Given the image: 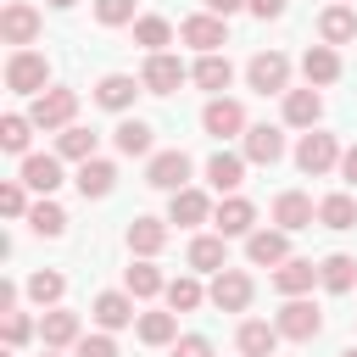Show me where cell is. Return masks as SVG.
Instances as JSON below:
<instances>
[{
    "instance_id": "obj_52",
    "label": "cell",
    "mask_w": 357,
    "mask_h": 357,
    "mask_svg": "<svg viewBox=\"0 0 357 357\" xmlns=\"http://www.w3.org/2000/svg\"><path fill=\"white\" fill-rule=\"evenodd\" d=\"M340 357H357V346H346V351H340Z\"/></svg>"
},
{
    "instance_id": "obj_36",
    "label": "cell",
    "mask_w": 357,
    "mask_h": 357,
    "mask_svg": "<svg viewBox=\"0 0 357 357\" xmlns=\"http://www.w3.org/2000/svg\"><path fill=\"white\" fill-rule=\"evenodd\" d=\"M28 229H33V234H45V240H56V234H67V212H61L50 195H39V201L28 206Z\"/></svg>"
},
{
    "instance_id": "obj_43",
    "label": "cell",
    "mask_w": 357,
    "mask_h": 357,
    "mask_svg": "<svg viewBox=\"0 0 357 357\" xmlns=\"http://www.w3.org/2000/svg\"><path fill=\"white\" fill-rule=\"evenodd\" d=\"M95 22H100V28H123V22H134V0H95Z\"/></svg>"
},
{
    "instance_id": "obj_25",
    "label": "cell",
    "mask_w": 357,
    "mask_h": 357,
    "mask_svg": "<svg viewBox=\"0 0 357 357\" xmlns=\"http://www.w3.org/2000/svg\"><path fill=\"white\" fill-rule=\"evenodd\" d=\"M78 195L84 201H100V195H112V184H117V167L106 162V156H89V162H78Z\"/></svg>"
},
{
    "instance_id": "obj_10",
    "label": "cell",
    "mask_w": 357,
    "mask_h": 357,
    "mask_svg": "<svg viewBox=\"0 0 357 357\" xmlns=\"http://www.w3.org/2000/svg\"><path fill=\"white\" fill-rule=\"evenodd\" d=\"M0 39H6L11 50L33 45V39H39V11H33L28 0H6V11H0Z\"/></svg>"
},
{
    "instance_id": "obj_2",
    "label": "cell",
    "mask_w": 357,
    "mask_h": 357,
    "mask_svg": "<svg viewBox=\"0 0 357 357\" xmlns=\"http://www.w3.org/2000/svg\"><path fill=\"white\" fill-rule=\"evenodd\" d=\"M296 167H301L307 178L335 173V167H340V139H335V134H324V128H307V134H301V145H296Z\"/></svg>"
},
{
    "instance_id": "obj_18",
    "label": "cell",
    "mask_w": 357,
    "mask_h": 357,
    "mask_svg": "<svg viewBox=\"0 0 357 357\" xmlns=\"http://www.w3.org/2000/svg\"><path fill=\"white\" fill-rule=\"evenodd\" d=\"M301 78H307L312 89L335 84V78H340V50H335V45H324V39H318V45H307V50H301Z\"/></svg>"
},
{
    "instance_id": "obj_46",
    "label": "cell",
    "mask_w": 357,
    "mask_h": 357,
    "mask_svg": "<svg viewBox=\"0 0 357 357\" xmlns=\"http://www.w3.org/2000/svg\"><path fill=\"white\" fill-rule=\"evenodd\" d=\"M173 357H212V340L206 335H178L173 340Z\"/></svg>"
},
{
    "instance_id": "obj_41",
    "label": "cell",
    "mask_w": 357,
    "mask_h": 357,
    "mask_svg": "<svg viewBox=\"0 0 357 357\" xmlns=\"http://www.w3.org/2000/svg\"><path fill=\"white\" fill-rule=\"evenodd\" d=\"M28 134H33V117H22V112H6L0 117V145L11 156H28Z\"/></svg>"
},
{
    "instance_id": "obj_35",
    "label": "cell",
    "mask_w": 357,
    "mask_h": 357,
    "mask_svg": "<svg viewBox=\"0 0 357 357\" xmlns=\"http://www.w3.org/2000/svg\"><path fill=\"white\" fill-rule=\"evenodd\" d=\"M318 223H324V229H357V201H351L346 190L324 195V201H318Z\"/></svg>"
},
{
    "instance_id": "obj_40",
    "label": "cell",
    "mask_w": 357,
    "mask_h": 357,
    "mask_svg": "<svg viewBox=\"0 0 357 357\" xmlns=\"http://www.w3.org/2000/svg\"><path fill=\"white\" fill-rule=\"evenodd\" d=\"M56 156H61V162H89V156H95V134L78 128V123H67L61 139H56Z\"/></svg>"
},
{
    "instance_id": "obj_31",
    "label": "cell",
    "mask_w": 357,
    "mask_h": 357,
    "mask_svg": "<svg viewBox=\"0 0 357 357\" xmlns=\"http://www.w3.org/2000/svg\"><path fill=\"white\" fill-rule=\"evenodd\" d=\"M33 195H50L61 184V156H22V173H17Z\"/></svg>"
},
{
    "instance_id": "obj_39",
    "label": "cell",
    "mask_w": 357,
    "mask_h": 357,
    "mask_svg": "<svg viewBox=\"0 0 357 357\" xmlns=\"http://www.w3.org/2000/svg\"><path fill=\"white\" fill-rule=\"evenodd\" d=\"M134 45H145V56L151 50H167L173 45V22L167 17H134Z\"/></svg>"
},
{
    "instance_id": "obj_9",
    "label": "cell",
    "mask_w": 357,
    "mask_h": 357,
    "mask_svg": "<svg viewBox=\"0 0 357 357\" xmlns=\"http://www.w3.org/2000/svg\"><path fill=\"white\" fill-rule=\"evenodd\" d=\"M201 128H206L212 139H234V134H245L251 123H245V106H240V100L212 95V100H206V112H201Z\"/></svg>"
},
{
    "instance_id": "obj_6",
    "label": "cell",
    "mask_w": 357,
    "mask_h": 357,
    "mask_svg": "<svg viewBox=\"0 0 357 357\" xmlns=\"http://www.w3.org/2000/svg\"><path fill=\"white\" fill-rule=\"evenodd\" d=\"M273 324H279V335H284V340H301V346H307V340H318L324 312H318L307 296H284V307H279V318H273Z\"/></svg>"
},
{
    "instance_id": "obj_29",
    "label": "cell",
    "mask_w": 357,
    "mask_h": 357,
    "mask_svg": "<svg viewBox=\"0 0 357 357\" xmlns=\"http://www.w3.org/2000/svg\"><path fill=\"white\" fill-rule=\"evenodd\" d=\"M318 284H324L329 296H346V290H357V257H346V251L324 257V262H318Z\"/></svg>"
},
{
    "instance_id": "obj_30",
    "label": "cell",
    "mask_w": 357,
    "mask_h": 357,
    "mask_svg": "<svg viewBox=\"0 0 357 357\" xmlns=\"http://www.w3.org/2000/svg\"><path fill=\"white\" fill-rule=\"evenodd\" d=\"M112 139H117V151H123V156H151V145H156V128H151L145 117H123V123L112 128Z\"/></svg>"
},
{
    "instance_id": "obj_16",
    "label": "cell",
    "mask_w": 357,
    "mask_h": 357,
    "mask_svg": "<svg viewBox=\"0 0 357 357\" xmlns=\"http://www.w3.org/2000/svg\"><path fill=\"white\" fill-rule=\"evenodd\" d=\"M245 257H251V268H279L290 257V234L284 229H251L245 234Z\"/></svg>"
},
{
    "instance_id": "obj_19",
    "label": "cell",
    "mask_w": 357,
    "mask_h": 357,
    "mask_svg": "<svg viewBox=\"0 0 357 357\" xmlns=\"http://www.w3.org/2000/svg\"><path fill=\"white\" fill-rule=\"evenodd\" d=\"M212 223H218V234H229V240H234V234H251V229H257V206H251L245 195H223L218 212H212Z\"/></svg>"
},
{
    "instance_id": "obj_45",
    "label": "cell",
    "mask_w": 357,
    "mask_h": 357,
    "mask_svg": "<svg viewBox=\"0 0 357 357\" xmlns=\"http://www.w3.org/2000/svg\"><path fill=\"white\" fill-rule=\"evenodd\" d=\"M0 335H6V346H28V335H33V324H28V312H6V324H0Z\"/></svg>"
},
{
    "instance_id": "obj_26",
    "label": "cell",
    "mask_w": 357,
    "mask_h": 357,
    "mask_svg": "<svg viewBox=\"0 0 357 357\" xmlns=\"http://www.w3.org/2000/svg\"><path fill=\"white\" fill-rule=\"evenodd\" d=\"M223 240H229V234H195L190 251H184L190 268H195V273H223V268H229V245H223Z\"/></svg>"
},
{
    "instance_id": "obj_47",
    "label": "cell",
    "mask_w": 357,
    "mask_h": 357,
    "mask_svg": "<svg viewBox=\"0 0 357 357\" xmlns=\"http://www.w3.org/2000/svg\"><path fill=\"white\" fill-rule=\"evenodd\" d=\"M284 6H290V0H245V11H251V17H262V22L284 17Z\"/></svg>"
},
{
    "instance_id": "obj_28",
    "label": "cell",
    "mask_w": 357,
    "mask_h": 357,
    "mask_svg": "<svg viewBox=\"0 0 357 357\" xmlns=\"http://www.w3.org/2000/svg\"><path fill=\"white\" fill-rule=\"evenodd\" d=\"M139 89H145V84H139V78H128V73H106V78H100V84H95V100H100V106H106V112H128V106H134V95H139Z\"/></svg>"
},
{
    "instance_id": "obj_15",
    "label": "cell",
    "mask_w": 357,
    "mask_h": 357,
    "mask_svg": "<svg viewBox=\"0 0 357 357\" xmlns=\"http://www.w3.org/2000/svg\"><path fill=\"white\" fill-rule=\"evenodd\" d=\"M212 201H206V190H173V201H167V223H178V229H195V223H212Z\"/></svg>"
},
{
    "instance_id": "obj_1",
    "label": "cell",
    "mask_w": 357,
    "mask_h": 357,
    "mask_svg": "<svg viewBox=\"0 0 357 357\" xmlns=\"http://www.w3.org/2000/svg\"><path fill=\"white\" fill-rule=\"evenodd\" d=\"M6 89L11 95H45L50 89V61H45V50H11L6 56Z\"/></svg>"
},
{
    "instance_id": "obj_34",
    "label": "cell",
    "mask_w": 357,
    "mask_h": 357,
    "mask_svg": "<svg viewBox=\"0 0 357 357\" xmlns=\"http://www.w3.org/2000/svg\"><path fill=\"white\" fill-rule=\"evenodd\" d=\"M134 329H139L145 346H173V340H178V312H173V307H167V312H139Z\"/></svg>"
},
{
    "instance_id": "obj_21",
    "label": "cell",
    "mask_w": 357,
    "mask_h": 357,
    "mask_svg": "<svg viewBox=\"0 0 357 357\" xmlns=\"http://www.w3.org/2000/svg\"><path fill=\"white\" fill-rule=\"evenodd\" d=\"M89 312H95L100 329H128V324H134V296H128V290H100V296L89 301Z\"/></svg>"
},
{
    "instance_id": "obj_27",
    "label": "cell",
    "mask_w": 357,
    "mask_h": 357,
    "mask_svg": "<svg viewBox=\"0 0 357 357\" xmlns=\"http://www.w3.org/2000/svg\"><path fill=\"white\" fill-rule=\"evenodd\" d=\"M190 78H195L206 95H223V89L234 84V61H229V56H218V50H206V56L190 67Z\"/></svg>"
},
{
    "instance_id": "obj_12",
    "label": "cell",
    "mask_w": 357,
    "mask_h": 357,
    "mask_svg": "<svg viewBox=\"0 0 357 357\" xmlns=\"http://www.w3.org/2000/svg\"><path fill=\"white\" fill-rule=\"evenodd\" d=\"M273 223H279L284 234H301V229H312V223H318V206H312V195H301V190H284V195H273Z\"/></svg>"
},
{
    "instance_id": "obj_49",
    "label": "cell",
    "mask_w": 357,
    "mask_h": 357,
    "mask_svg": "<svg viewBox=\"0 0 357 357\" xmlns=\"http://www.w3.org/2000/svg\"><path fill=\"white\" fill-rule=\"evenodd\" d=\"M17 296H22V290L6 279V284H0V312H17Z\"/></svg>"
},
{
    "instance_id": "obj_38",
    "label": "cell",
    "mask_w": 357,
    "mask_h": 357,
    "mask_svg": "<svg viewBox=\"0 0 357 357\" xmlns=\"http://www.w3.org/2000/svg\"><path fill=\"white\" fill-rule=\"evenodd\" d=\"M162 296H167V307H173V312H195V307L206 301V290H201V279H195V273L167 279V290H162Z\"/></svg>"
},
{
    "instance_id": "obj_17",
    "label": "cell",
    "mask_w": 357,
    "mask_h": 357,
    "mask_svg": "<svg viewBox=\"0 0 357 357\" xmlns=\"http://www.w3.org/2000/svg\"><path fill=\"white\" fill-rule=\"evenodd\" d=\"M39 340H45L50 351H61V346H78V340H84V324H78V312H67V307H45V318H39Z\"/></svg>"
},
{
    "instance_id": "obj_3",
    "label": "cell",
    "mask_w": 357,
    "mask_h": 357,
    "mask_svg": "<svg viewBox=\"0 0 357 357\" xmlns=\"http://www.w3.org/2000/svg\"><path fill=\"white\" fill-rule=\"evenodd\" d=\"M245 84H251L257 95H284V89H290V56H284V50H257V56L245 61Z\"/></svg>"
},
{
    "instance_id": "obj_4",
    "label": "cell",
    "mask_w": 357,
    "mask_h": 357,
    "mask_svg": "<svg viewBox=\"0 0 357 357\" xmlns=\"http://www.w3.org/2000/svg\"><path fill=\"white\" fill-rule=\"evenodd\" d=\"M28 117H33V128H67L73 117H78V89H61V84H50L45 95H33V106H28Z\"/></svg>"
},
{
    "instance_id": "obj_44",
    "label": "cell",
    "mask_w": 357,
    "mask_h": 357,
    "mask_svg": "<svg viewBox=\"0 0 357 357\" xmlns=\"http://www.w3.org/2000/svg\"><path fill=\"white\" fill-rule=\"evenodd\" d=\"M73 357H117V340H112V329H100V335H84V340L73 346Z\"/></svg>"
},
{
    "instance_id": "obj_48",
    "label": "cell",
    "mask_w": 357,
    "mask_h": 357,
    "mask_svg": "<svg viewBox=\"0 0 357 357\" xmlns=\"http://www.w3.org/2000/svg\"><path fill=\"white\" fill-rule=\"evenodd\" d=\"M340 178H346V184H357V145H346V151H340Z\"/></svg>"
},
{
    "instance_id": "obj_51",
    "label": "cell",
    "mask_w": 357,
    "mask_h": 357,
    "mask_svg": "<svg viewBox=\"0 0 357 357\" xmlns=\"http://www.w3.org/2000/svg\"><path fill=\"white\" fill-rule=\"evenodd\" d=\"M45 6H56V11H67V6H78V0H45Z\"/></svg>"
},
{
    "instance_id": "obj_37",
    "label": "cell",
    "mask_w": 357,
    "mask_h": 357,
    "mask_svg": "<svg viewBox=\"0 0 357 357\" xmlns=\"http://www.w3.org/2000/svg\"><path fill=\"white\" fill-rule=\"evenodd\" d=\"M28 301H39V307H61V296H67V279L56 273V268H39V273H28Z\"/></svg>"
},
{
    "instance_id": "obj_14",
    "label": "cell",
    "mask_w": 357,
    "mask_h": 357,
    "mask_svg": "<svg viewBox=\"0 0 357 357\" xmlns=\"http://www.w3.org/2000/svg\"><path fill=\"white\" fill-rule=\"evenodd\" d=\"M206 184L218 195H234L245 184V151H212L206 156Z\"/></svg>"
},
{
    "instance_id": "obj_20",
    "label": "cell",
    "mask_w": 357,
    "mask_h": 357,
    "mask_svg": "<svg viewBox=\"0 0 357 357\" xmlns=\"http://www.w3.org/2000/svg\"><path fill=\"white\" fill-rule=\"evenodd\" d=\"M312 284H318V262H307V257H284L273 268V290L279 296H307Z\"/></svg>"
},
{
    "instance_id": "obj_11",
    "label": "cell",
    "mask_w": 357,
    "mask_h": 357,
    "mask_svg": "<svg viewBox=\"0 0 357 357\" xmlns=\"http://www.w3.org/2000/svg\"><path fill=\"white\" fill-rule=\"evenodd\" d=\"M145 184H151V190H167V195L184 190V184H190V156H184V151H156V156L145 162Z\"/></svg>"
},
{
    "instance_id": "obj_23",
    "label": "cell",
    "mask_w": 357,
    "mask_h": 357,
    "mask_svg": "<svg viewBox=\"0 0 357 357\" xmlns=\"http://www.w3.org/2000/svg\"><path fill=\"white\" fill-rule=\"evenodd\" d=\"M318 39H324V45H346V39H357V11H351L346 0L324 6V11H318Z\"/></svg>"
},
{
    "instance_id": "obj_54",
    "label": "cell",
    "mask_w": 357,
    "mask_h": 357,
    "mask_svg": "<svg viewBox=\"0 0 357 357\" xmlns=\"http://www.w3.org/2000/svg\"><path fill=\"white\" fill-rule=\"evenodd\" d=\"M45 357H56V351H50V346H45Z\"/></svg>"
},
{
    "instance_id": "obj_42",
    "label": "cell",
    "mask_w": 357,
    "mask_h": 357,
    "mask_svg": "<svg viewBox=\"0 0 357 357\" xmlns=\"http://www.w3.org/2000/svg\"><path fill=\"white\" fill-rule=\"evenodd\" d=\"M0 212L6 218H28V184L22 178H6L0 184Z\"/></svg>"
},
{
    "instance_id": "obj_8",
    "label": "cell",
    "mask_w": 357,
    "mask_h": 357,
    "mask_svg": "<svg viewBox=\"0 0 357 357\" xmlns=\"http://www.w3.org/2000/svg\"><path fill=\"white\" fill-rule=\"evenodd\" d=\"M184 78H190V67H184L178 56H167V50H151L145 67H139V84H145L151 95H173Z\"/></svg>"
},
{
    "instance_id": "obj_7",
    "label": "cell",
    "mask_w": 357,
    "mask_h": 357,
    "mask_svg": "<svg viewBox=\"0 0 357 357\" xmlns=\"http://www.w3.org/2000/svg\"><path fill=\"white\" fill-rule=\"evenodd\" d=\"M178 39L190 45V50H218V45H229V17H218V11H195V17H184L178 22Z\"/></svg>"
},
{
    "instance_id": "obj_32",
    "label": "cell",
    "mask_w": 357,
    "mask_h": 357,
    "mask_svg": "<svg viewBox=\"0 0 357 357\" xmlns=\"http://www.w3.org/2000/svg\"><path fill=\"white\" fill-rule=\"evenodd\" d=\"M167 245V218H134L128 223V251L134 257H156Z\"/></svg>"
},
{
    "instance_id": "obj_53",
    "label": "cell",
    "mask_w": 357,
    "mask_h": 357,
    "mask_svg": "<svg viewBox=\"0 0 357 357\" xmlns=\"http://www.w3.org/2000/svg\"><path fill=\"white\" fill-rule=\"evenodd\" d=\"M6 357H17V346H6Z\"/></svg>"
},
{
    "instance_id": "obj_13",
    "label": "cell",
    "mask_w": 357,
    "mask_h": 357,
    "mask_svg": "<svg viewBox=\"0 0 357 357\" xmlns=\"http://www.w3.org/2000/svg\"><path fill=\"white\" fill-rule=\"evenodd\" d=\"M240 139H245V162H257V167H273V162H284V134H279L273 123H251Z\"/></svg>"
},
{
    "instance_id": "obj_50",
    "label": "cell",
    "mask_w": 357,
    "mask_h": 357,
    "mask_svg": "<svg viewBox=\"0 0 357 357\" xmlns=\"http://www.w3.org/2000/svg\"><path fill=\"white\" fill-rule=\"evenodd\" d=\"M201 6H206V11H218V17H234L245 0H201Z\"/></svg>"
},
{
    "instance_id": "obj_24",
    "label": "cell",
    "mask_w": 357,
    "mask_h": 357,
    "mask_svg": "<svg viewBox=\"0 0 357 357\" xmlns=\"http://www.w3.org/2000/svg\"><path fill=\"white\" fill-rule=\"evenodd\" d=\"M324 117V95L307 84V89H284V123L290 128H318Z\"/></svg>"
},
{
    "instance_id": "obj_22",
    "label": "cell",
    "mask_w": 357,
    "mask_h": 357,
    "mask_svg": "<svg viewBox=\"0 0 357 357\" xmlns=\"http://www.w3.org/2000/svg\"><path fill=\"white\" fill-rule=\"evenodd\" d=\"M279 324H262V318H245L240 324V335H234V346L245 351V357H279Z\"/></svg>"
},
{
    "instance_id": "obj_33",
    "label": "cell",
    "mask_w": 357,
    "mask_h": 357,
    "mask_svg": "<svg viewBox=\"0 0 357 357\" xmlns=\"http://www.w3.org/2000/svg\"><path fill=\"white\" fill-rule=\"evenodd\" d=\"M123 290H128L134 301H151V296H162V290H167V279H162V268H156L151 257H139V262L123 273Z\"/></svg>"
},
{
    "instance_id": "obj_5",
    "label": "cell",
    "mask_w": 357,
    "mask_h": 357,
    "mask_svg": "<svg viewBox=\"0 0 357 357\" xmlns=\"http://www.w3.org/2000/svg\"><path fill=\"white\" fill-rule=\"evenodd\" d=\"M251 296H257V284H251V273H245V268H223V273H212L206 301H212L218 312H245V307H251Z\"/></svg>"
}]
</instances>
